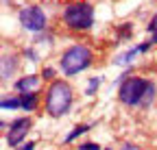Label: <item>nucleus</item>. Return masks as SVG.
Segmentation results:
<instances>
[{"label":"nucleus","mask_w":157,"mask_h":150,"mask_svg":"<svg viewBox=\"0 0 157 150\" xmlns=\"http://www.w3.org/2000/svg\"><path fill=\"white\" fill-rule=\"evenodd\" d=\"M118 98L127 107H148L155 98V85L140 76H127L120 83Z\"/></svg>","instance_id":"obj_1"},{"label":"nucleus","mask_w":157,"mask_h":150,"mask_svg":"<svg viewBox=\"0 0 157 150\" xmlns=\"http://www.w3.org/2000/svg\"><path fill=\"white\" fill-rule=\"evenodd\" d=\"M72 87L66 81H52L46 91V111L50 118H63L72 107Z\"/></svg>","instance_id":"obj_2"},{"label":"nucleus","mask_w":157,"mask_h":150,"mask_svg":"<svg viewBox=\"0 0 157 150\" xmlns=\"http://www.w3.org/2000/svg\"><path fill=\"white\" fill-rule=\"evenodd\" d=\"M92 59H94V54L85 44H74L63 50L59 65H61V72L66 76H74V74H81L83 70H87L92 65Z\"/></svg>","instance_id":"obj_3"},{"label":"nucleus","mask_w":157,"mask_h":150,"mask_svg":"<svg viewBox=\"0 0 157 150\" xmlns=\"http://www.w3.org/2000/svg\"><path fill=\"white\" fill-rule=\"evenodd\" d=\"M63 24L70 31H90L94 26V7L90 2H72L63 9Z\"/></svg>","instance_id":"obj_4"},{"label":"nucleus","mask_w":157,"mask_h":150,"mask_svg":"<svg viewBox=\"0 0 157 150\" xmlns=\"http://www.w3.org/2000/svg\"><path fill=\"white\" fill-rule=\"evenodd\" d=\"M17 20L22 24V28L31 31V33H42L46 28V13L42 11V7L31 5V7H22L17 13Z\"/></svg>","instance_id":"obj_5"},{"label":"nucleus","mask_w":157,"mask_h":150,"mask_svg":"<svg viewBox=\"0 0 157 150\" xmlns=\"http://www.w3.org/2000/svg\"><path fill=\"white\" fill-rule=\"evenodd\" d=\"M33 122L31 118H17L9 124V130H7V144L11 148H17L20 144H22V139L29 135V130H31Z\"/></svg>","instance_id":"obj_6"},{"label":"nucleus","mask_w":157,"mask_h":150,"mask_svg":"<svg viewBox=\"0 0 157 150\" xmlns=\"http://www.w3.org/2000/svg\"><path fill=\"white\" fill-rule=\"evenodd\" d=\"M15 91L20 93H31V91H37L39 87V76L37 74H29V76H22L20 81H15Z\"/></svg>","instance_id":"obj_7"},{"label":"nucleus","mask_w":157,"mask_h":150,"mask_svg":"<svg viewBox=\"0 0 157 150\" xmlns=\"http://www.w3.org/2000/svg\"><path fill=\"white\" fill-rule=\"evenodd\" d=\"M17 70V57L15 54H5L2 57V81H9V76H13Z\"/></svg>","instance_id":"obj_8"},{"label":"nucleus","mask_w":157,"mask_h":150,"mask_svg":"<svg viewBox=\"0 0 157 150\" xmlns=\"http://www.w3.org/2000/svg\"><path fill=\"white\" fill-rule=\"evenodd\" d=\"M137 54H142V52H140V46L129 48L127 52H122V54H118V57H116V63H118V65H131Z\"/></svg>","instance_id":"obj_9"},{"label":"nucleus","mask_w":157,"mask_h":150,"mask_svg":"<svg viewBox=\"0 0 157 150\" xmlns=\"http://www.w3.org/2000/svg\"><path fill=\"white\" fill-rule=\"evenodd\" d=\"M20 100H22V111H35L37 107V93H20Z\"/></svg>","instance_id":"obj_10"},{"label":"nucleus","mask_w":157,"mask_h":150,"mask_svg":"<svg viewBox=\"0 0 157 150\" xmlns=\"http://www.w3.org/2000/svg\"><path fill=\"white\" fill-rule=\"evenodd\" d=\"M92 128V124H78V126H74V130L66 137V144H70V141H74L76 137H81V135H85L87 130Z\"/></svg>","instance_id":"obj_11"},{"label":"nucleus","mask_w":157,"mask_h":150,"mask_svg":"<svg viewBox=\"0 0 157 150\" xmlns=\"http://www.w3.org/2000/svg\"><path fill=\"white\" fill-rule=\"evenodd\" d=\"M0 107H2V111H9V109H11V111H13V109H22V100H20V93H17L15 98H5Z\"/></svg>","instance_id":"obj_12"},{"label":"nucleus","mask_w":157,"mask_h":150,"mask_svg":"<svg viewBox=\"0 0 157 150\" xmlns=\"http://www.w3.org/2000/svg\"><path fill=\"white\" fill-rule=\"evenodd\" d=\"M101 83H103V79H101V76H94V79H90L85 93H87V96H94V93H96V89L101 87Z\"/></svg>","instance_id":"obj_13"},{"label":"nucleus","mask_w":157,"mask_h":150,"mask_svg":"<svg viewBox=\"0 0 157 150\" xmlns=\"http://www.w3.org/2000/svg\"><path fill=\"white\" fill-rule=\"evenodd\" d=\"M78 150H101V146L94 144V141H85V144L78 146Z\"/></svg>","instance_id":"obj_14"},{"label":"nucleus","mask_w":157,"mask_h":150,"mask_svg":"<svg viewBox=\"0 0 157 150\" xmlns=\"http://www.w3.org/2000/svg\"><path fill=\"white\" fill-rule=\"evenodd\" d=\"M146 31L151 33V35H157V15L153 17V20L148 22V26H146Z\"/></svg>","instance_id":"obj_15"},{"label":"nucleus","mask_w":157,"mask_h":150,"mask_svg":"<svg viewBox=\"0 0 157 150\" xmlns=\"http://www.w3.org/2000/svg\"><path fill=\"white\" fill-rule=\"evenodd\" d=\"M42 76H44V79H52V76H55V70H52V68H44V70H42Z\"/></svg>","instance_id":"obj_16"},{"label":"nucleus","mask_w":157,"mask_h":150,"mask_svg":"<svg viewBox=\"0 0 157 150\" xmlns=\"http://www.w3.org/2000/svg\"><path fill=\"white\" fill-rule=\"evenodd\" d=\"M24 54H26V57H29L31 61H39V59H37V54H35V50H33V48H26V50H24Z\"/></svg>","instance_id":"obj_17"},{"label":"nucleus","mask_w":157,"mask_h":150,"mask_svg":"<svg viewBox=\"0 0 157 150\" xmlns=\"http://www.w3.org/2000/svg\"><path fill=\"white\" fill-rule=\"evenodd\" d=\"M120 150H140V146H135V144H124Z\"/></svg>","instance_id":"obj_18"},{"label":"nucleus","mask_w":157,"mask_h":150,"mask_svg":"<svg viewBox=\"0 0 157 150\" xmlns=\"http://www.w3.org/2000/svg\"><path fill=\"white\" fill-rule=\"evenodd\" d=\"M17 150H35V141H29V144H24L22 148H17Z\"/></svg>","instance_id":"obj_19"},{"label":"nucleus","mask_w":157,"mask_h":150,"mask_svg":"<svg viewBox=\"0 0 157 150\" xmlns=\"http://www.w3.org/2000/svg\"><path fill=\"white\" fill-rule=\"evenodd\" d=\"M105 150H109V148H105Z\"/></svg>","instance_id":"obj_20"}]
</instances>
